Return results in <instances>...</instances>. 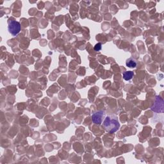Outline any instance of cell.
<instances>
[{
  "instance_id": "1",
  "label": "cell",
  "mask_w": 164,
  "mask_h": 164,
  "mask_svg": "<svg viewBox=\"0 0 164 164\" xmlns=\"http://www.w3.org/2000/svg\"><path fill=\"white\" fill-rule=\"evenodd\" d=\"M102 127L106 131L110 133H114L119 130L120 124L117 117L114 118L110 116H108L102 122Z\"/></svg>"
},
{
  "instance_id": "2",
  "label": "cell",
  "mask_w": 164,
  "mask_h": 164,
  "mask_svg": "<svg viewBox=\"0 0 164 164\" xmlns=\"http://www.w3.org/2000/svg\"><path fill=\"white\" fill-rule=\"evenodd\" d=\"M8 30L12 36H16L20 32L21 27L19 22L15 20H9L8 22Z\"/></svg>"
},
{
  "instance_id": "3",
  "label": "cell",
  "mask_w": 164,
  "mask_h": 164,
  "mask_svg": "<svg viewBox=\"0 0 164 164\" xmlns=\"http://www.w3.org/2000/svg\"><path fill=\"white\" fill-rule=\"evenodd\" d=\"M105 116V112L102 110L97 111L94 112L93 114L92 115V120L95 125H99L102 123V119Z\"/></svg>"
},
{
  "instance_id": "4",
  "label": "cell",
  "mask_w": 164,
  "mask_h": 164,
  "mask_svg": "<svg viewBox=\"0 0 164 164\" xmlns=\"http://www.w3.org/2000/svg\"><path fill=\"white\" fill-rule=\"evenodd\" d=\"M126 66L130 68H135L137 65L136 60L132 58H130L129 59H128L126 60Z\"/></svg>"
},
{
  "instance_id": "5",
  "label": "cell",
  "mask_w": 164,
  "mask_h": 164,
  "mask_svg": "<svg viewBox=\"0 0 164 164\" xmlns=\"http://www.w3.org/2000/svg\"><path fill=\"white\" fill-rule=\"evenodd\" d=\"M133 75H134V73L132 71H125L122 74L123 78L126 81L130 80L133 77Z\"/></svg>"
},
{
  "instance_id": "6",
  "label": "cell",
  "mask_w": 164,
  "mask_h": 164,
  "mask_svg": "<svg viewBox=\"0 0 164 164\" xmlns=\"http://www.w3.org/2000/svg\"><path fill=\"white\" fill-rule=\"evenodd\" d=\"M101 49V43H97L94 46V50L96 51H99Z\"/></svg>"
}]
</instances>
